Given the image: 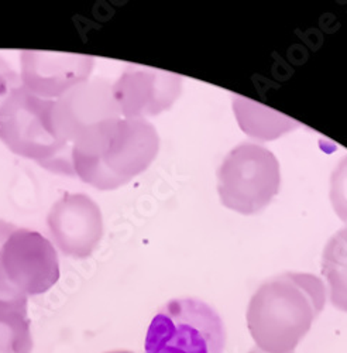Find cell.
<instances>
[{
	"label": "cell",
	"instance_id": "1",
	"mask_svg": "<svg viewBox=\"0 0 347 353\" xmlns=\"http://www.w3.org/2000/svg\"><path fill=\"white\" fill-rule=\"evenodd\" d=\"M160 150L146 119L114 117L86 129L71 145L74 175L102 191L118 190L146 171Z\"/></svg>",
	"mask_w": 347,
	"mask_h": 353
},
{
	"label": "cell",
	"instance_id": "2",
	"mask_svg": "<svg viewBox=\"0 0 347 353\" xmlns=\"http://www.w3.org/2000/svg\"><path fill=\"white\" fill-rule=\"evenodd\" d=\"M326 301L319 277L288 272L275 276L254 292L247 325L257 346L267 353L293 352L311 330Z\"/></svg>",
	"mask_w": 347,
	"mask_h": 353
},
{
	"label": "cell",
	"instance_id": "3",
	"mask_svg": "<svg viewBox=\"0 0 347 353\" xmlns=\"http://www.w3.org/2000/svg\"><path fill=\"white\" fill-rule=\"evenodd\" d=\"M52 109L54 101L19 85L0 105V140L17 156L52 172L74 175L71 145L58 136Z\"/></svg>",
	"mask_w": 347,
	"mask_h": 353
},
{
	"label": "cell",
	"instance_id": "4",
	"mask_svg": "<svg viewBox=\"0 0 347 353\" xmlns=\"http://www.w3.org/2000/svg\"><path fill=\"white\" fill-rule=\"evenodd\" d=\"M226 328L219 312L199 299H174L150 322L144 353H223Z\"/></svg>",
	"mask_w": 347,
	"mask_h": 353
},
{
	"label": "cell",
	"instance_id": "5",
	"mask_svg": "<svg viewBox=\"0 0 347 353\" xmlns=\"http://www.w3.org/2000/svg\"><path fill=\"white\" fill-rule=\"evenodd\" d=\"M280 163L264 145L242 143L218 170V194L226 208L242 215L263 211L278 194Z\"/></svg>",
	"mask_w": 347,
	"mask_h": 353
},
{
	"label": "cell",
	"instance_id": "6",
	"mask_svg": "<svg viewBox=\"0 0 347 353\" xmlns=\"http://www.w3.org/2000/svg\"><path fill=\"white\" fill-rule=\"evenodd\" d=\"M0 274L24 296H40L60 280V260L40 232L17 228L0 249Z\"/></svg>",
	"mask_w": 347,
	"mask_h": 353
},
{
	"label": "cell",
	"instance_id": "7",
	"mask_svg": "<svg viewBox=\"0 0 347 353\" xmlns=\"http://www.w3.org/2000/svg\"><path fill=\"white\" fill-rule=\"evenodd\" d=\"M47 223L58 249L74 259L90 257L103 236L99 205L82 192H67L55 201Z\"/></svg>",
	"mask_w": 347,
	"mask_h": 353
},
{
	"label": "cell",
	"instance_id": "8",
	"mask_svg": "<svg viewBox=\"0 0 347 353\" xmlns=\"http://www.w3.org/2000/svg\"><path fill=\"white\" fill-rule=\"evenodd\" d=\"M182 91V78L172 72L130 65L112 83L122 117L146 119L169 109Z\"/></svg>",
	"mask_w": 347,
	"mask_h": 353
},
{
	"label": "cell",
	"instance_id": "9",
	"mask_svg": "<svg viewBox=\"0 0 347 353\" xmlns=\"http://www.w3.org/2000/svg\"><path fill=\"white\" fill-rule=\"evenodd\" d=\"M21 83L32 94L56 101L74 86L88 81L95 58L83 54L30 51L20 54Z\"/></svg>",
	"mask_w": 347,
	"mask_h": 353
},
{
	"label": "cell",
	"instance_id": "10",
	"mask_svg": "<svg viewBox=\"0 0 347 353\" xmlns=\"http://www.w3.org/2000/svg\"><path fill=\"white\" fill-rule=\"evenodd\" d=\"M55 130L68 145L91 126L114 117H122L112 94V83L94 78L78 83L54 101Z\"/></svg>",
	"mask_w": 347,
	"mask_h": 353
},
{
	"label": "cell",
	"instance_id": "11",
	"mask_svg": "<svg viewBox=\"0 0 347 353\" xmlns=\"http://www.w3.org/2000/svg\"><path fill=\"white\" fill-rule=\"evenodd\" d=\"M322 274L330 290L332 304L347 312V225L326 243L322 256Z\"/></svg>",
	"mask_w": 347,
	"mask_h": 353
},
{
	"label": "cell",
	"instance_id": "12",
	"mask_svg": "<svg viewBox=\"0 0 347 353\" xmlns=\"http://www.w3.org/2000/svg\"><path fill=\"white\" fill-rule=\"evenodd\" d=\"M28 307L0 301V353H32Z\"/></svg>",
	"mask_w": 347,
	"mask_h": 353
},
{
	"label": "cell",
	"instance_id": "13",
	"mask_svg": "<svg viewBox=\"0 0 347 353\" xmlns=\"http://www.w3.org/2000/svg\"><path fill=\"white\" fill-rule=\"evenodd\" d=\"M329 196L336 215L347 223V157L332 172Z\"/></svg>",
	"mask_w": 347,
	"mask_h": 353
},
{
	"label": "cell",
	"instance_id": "14",
	"mask_svg": "<svg viewBox=\"0 0 347 353\" xmlns=\"http://www.w3.org/2000/svg\"><path fill=\"white\" fill-rule=\"evenodd\" d=\"M19 85H21L20 75L0 57V105Z\"/></svg>",
	"mask_w": 347,
	"mask_h": 353
},
{
	"label": "cell",
	"instance_id": "15",
	"mask_svg": "<svg viewBox=\"0 0 347 353\" xmlns=\"http://www.w3.org/2000/svg\"><path fill=\"white\" fill-rule=\"evenodd\" d=\"M17 228L6 221L0 219V249L3 248V245L6 243V241L10 238V234L16 230Z\"/></svg>",
	"mask_w": 347,
	"mask_h": 353
},
{
	"label": "cell",
	"instance_id": "16",
	"mask_svg": "<svg viewBox=\"0 0 347 353\" xmlns=\"http://www.w3.org/2000/svg\"><path fill=\"white\" fill-rule=\"evenodd\" d=\"M106 353H133L129 350H113V352H106Z\"/></svg>",
	"mask_w": 347,
	"mask_h": 353
}]
</instances>
